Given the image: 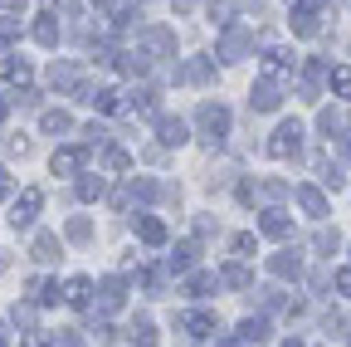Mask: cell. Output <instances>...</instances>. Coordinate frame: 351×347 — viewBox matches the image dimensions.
<instances>
[{"label": "cell", "instance_id": "13", "mask_svg": "<svg viewBox=\"0 0 351 347\" xmlns=\"http://www.w3.org/2000/svg\"><path fill=\"white\" fill-rule=\"evenodd\" d=\"M161 142L166 147H181L186 142V122L181 117H161Z\"/></svg>", "mask_w": 351, "mask_h": 347}, {"label": "cell", "instance_id": "19", "mask_svg": "<svg viewBox=\"0 0 351 347\" xmlns=\"http://www.w3.org/2000/svg\"><path fill=\"white\" fill-rule=\"evenodd\" d=\"M39 127H44V133H73V117L69 113H44Z\"/></svg>", "mask_w": 351, "mask_h": 347}, {"label": "cell", "instance_id": "9", "mask_svg": "<svg viewBox=\"0 0 351 347\" xmlns=\"http://www.w3.org/2000/svg\"><path fill=\"white\" fill-rule=\"evenodd\" d=\"M49 166H54V177H73V171L83 166V152H78V147H64V152H54Z\"/></svg>", "mask_w": 351, "mask_h": 347}, {"label": "cell", "instance_id": "15", "mask_svg": "<svg viewBox=\"0 0 351 347\" xmlns=\"http://www.w3.org/2000/svg\"><path fill=\"white\" fill-rule=\"evenodd\" d=\"M88 103H93L98 113H117L122 108V93L117 89H98V93H88Z\"/></svg>", "mask_w": 351, "mask_h": 347}, {"label": "cell", "instance_id": "29", "mask_svg": "<svg viewBox=\"0 0 351 347\" xmlns=\"http://www.w3.org/2000/svg\"><path fill=\"white\" fill-rule=\"evenodd\" d=\"M29 289H34V298H39V303H54V298H64V293H59V284H44V279H34Z\"/></svg>", "mask_w": 351, "mask_h": 347}, {"label": "cell", "instance_id": "28", "mask_svg": "<svg viewBox=\"0 0 351 347\" xmlns=\"http://www.w3.org/2000/svg\"><path fill=\"white\" fill-rule=\"evenodd\" d=\"M78 196H83V201H98V196H103V177H83V181H78Z\"/></svg>", "mask_w": 351, "mask_h": 347}, {"label": "cell", "instance_id": "34", "mask_svg": "<svg viewBox=\"0 0 351 347\" xmlns=\"http://www.w3.org/2000/svg\"><path fill=\"white\" fill-rule=\"evenodd\" d=\"M88 235H93V225H88L83 215H78V221H69V240H78V245H83Z\"/></svg>", "mask_w": 351, "mask_h": 347}, {"label": "cell", "instance_id": "16", "mask_svg": "<svg viewBox=\"0 0 351 347\" xmlns=\"http://www.w3.org/2000/svg\"><path fill=\"white\" fill-rule=\"evenodd\" d=\"M244 49H249V39H244V30H230V34H225V45H219V54H225L230 64H234V59H239Z\"/></svg>", "mask_w": 351, "mask_h": 347}, {"label": "cell", "instance_id": "44", "mask_svg": "<svg viewBox=\"0 0 351 347\" xmlns=\"http://www.w3.org/2000/svg\"><path fill=\"white\" fill-rule=\"evenodd\" d=\"M346 157H351V137H346Z\"/></svg>", "mask_w": 351, "mask_h": 347}, {"label": "cell", "instance_id": "14", "mask_svg": "<svg viewBox=\"0 0 351 347\" xmlns=\"http://www.w3.org/2000/svg\"><path fill=\"white\" fill-rule=\"evenodd\" d=\"M0 78H10V83H29V64L25 59H0Z\"/></svg>", "mask_w": 351, "mask_h": 347}, {"label": "cell", "instance_id": "39", "mask_svg": "<svg viewBox=\"0 0 351 347\" xmlns=\"http://www.w3.org/2000/svg\"><path fill=\"white\" fill-rule=\"evenodd\" d=\"M10 196V177H5V171H0V201H5Z\"/></svg>", "mask_w": 351, "mask_h": 347}, {"label": "cell", "instance_id": "42", "mask_svg": "<svg viewBox=\"0 0 351 347\" xmlns=\"http://www.w3.org/2000/svg\"><path fill=\"white\" fill-rule=\"evenodd\" d=\"M215 347H239V342H215Z\"/></svg>", "mask_w": 351, "mask_h": 347}, {"label": "cell", "instance_id": "20", "mask_svg": "<svg viewBox=\"0 0 351 347\" xmlns=\"http://www.w3.org/2000/svg\"><path fill=\"white\" fill-rule=\"evenodd\" d=\"M263 235L283 240V235H288V215H283V210H269V215H263Z\"/></svg>", "mask_w": 351, "mask_h": 347}, {"label": "cell", "instance_id": "25", "mask_svg": "<svg viewBox=\"0 0 351 347\" xmlns=\"http://www.w3.org/2000/svg\"><path fill=\"white\" fill-rule=\"evenodd\" d=\"M317 127H322V133L332 137V133H341V127H346V113H332V108H327V113L317 117Z\"/></svg>", "mask_w": 351, "mask_h": 347}, {"label": "cell", "instance_id": "5", "mask_svg": "<svg viewBox=\"0 0 351 347\" xmlns=\"http://www.w3.org/2000/svg\"><path fill=\"white\" fill-rule=\"evenodd\" d=\"M88 293H93V279H83V274H73V279L64 284V303H69V309H83Z\"/></svg>", "mask_w": 351, "mask_h": 347}, {"label": "cell", "instance_id": "24", "mask_svg": "<svg viewBox=\"0 0 351 347\" xmlns=\"http://www.w3.org/2000/svg\"><path fill=\"white\" fill-rule=\"evenodd\" d=\"M191 265H195V245H181V249L171 254V269H176V274H186Z\"/></svg>", "mask_w": 351, "mask_h": 347}, {"label": "cell", "instance_id": "7", "mask_svg": "<svg viewBox=\"0 0 351 347\" xmlns=\"http://www.w3.org/2000/svg\"><path fill=\"white\" fill-rule=\"evenodd\" d=\"M288 74H293V59H288L283 49H269V54H263V78H269V83H274V78H288Z\"/></svg>", "mask_w": 351, "mask_h": 347}, {"label": "cell", "instance_id": "31", "mask_svg": "<svg viewBox=\"0 0 351 347\" xmlns=\"http://www.w3.org/2000/svg\"><path fill=\"white\" fill-rule=\"evenodd\" d=\"M103 161H108V171H127V166H132V157H127L122 147H108V157H103Z\"/></svg>", "mask_w": 351, "mask_h": 347}, {"label": "cell", "instance_id": "2", "mask_svg": "<svg viewBox=\"0 0 351 347\" xmlns=\"http://www.w3.org/2000/svg\"><path fill=\"white\" fill-rule=\"evenodd\" d=\"M298 147H302V122H283L274 133V142H269V157L288 161V157H298Z\"/></svg>", "mask_w": 351, "mask_h": 347}, {"label": "cell", "instance_id": "36", "mask_svg": "<svg viewBox=\"0 0 351 347\" xmlns=\"http://www.w3.org/2000/svg\"><path fill=\"white\" fill-rule=\"evenodd\" d=\"M15 34H20V20H0V45H10Z\"/></svg>", "mask_w": 351, "mask_h": 347}, {"label": "cell", "instance_id": "17", "mask_svg": "<svg viewBox=\"0 0 351 347\" xmlns=\"http://www.w3.org/2000/svg\"><path fill=\"white\" fill-rule=\"evenodd\" d=\"M34 39H39V45H59V25H54V15H39V20H34Z\"/></svg>", "mask_w": 351, "mask_h": 347}, {"label": "cell", "instance_id": "4", "mask_svg": "<svg viewBox=\"0 0 351 347\" xmlns=\"http://www.w3.org/2000/svg\"><path fill=\"white\" fill-rule=\"evenodd\" d=\"M39 205H44V191H34V186H29V191H25V196L15 201V215H10V225H15V230L34 225V215H39Z\"/></svg>", "mask_w": 351, "mask_h": 347}, {"label": "cell", "instance_id": "6", "mask_svg": "<svg viewBox=\"0 0 351 347\" xmlns=\"http://www.w3.org/2000/svg\"><path fill=\"white\" fill-rule=\"evenodd\" d=\"M278 103H283L278 83H269V78H263V83H254V108H258V113H274Z\"/></svg>", "mask_w": 351, "mask_h": 347}, {"label": "cell", "instance_id": "40", "mask_svg": "<svg viewBox=\"0 0 351 347\" xmlns=\"http://www.w3.org/2000/svg\"><path fill=\"white\" fill-rule=\"evenodd\" d=\"M5 342H10V328H5V323H0V347H5Z\"/></svg>", "mask_w": 351, "mask_h": 347}, {"label": "cell", "instance_id": "32", "mask_svg": "<svg viewBox=\"0 0 351 347\" xmlns=\"http://www.w3.org/2000/svg\"><path fill=\"white\" fill-rule=\"evenodd\" d=\"M186 289H191V293L200 298V293H210V289H219V279H215V274H195V279H191Z\"/></svg>", "mask_w": 351, "mask_h": 347}, {"label": "cell", "instance_id": "8", "mask_svg": "<svg viewBox=\"0 0 351 347\" xmlns=\"http://www.w3.org/2000/svg\"><path fill=\"white\" fill-rule=\"evenodd\" d=\"M298 205H302L307 215H317V221L327 215V196H322L317 186H298Z\"/></svg>", "mask_w": 351, "mask_h": 347}, {"label": "cell", "instance_id": "35", "mask_svg": "<svg viewBox=\"0 0 351 347\" xmlns=\"http://www.w3.org/2000/svg\"><path fill=\"white\" fill-rule=\"evenodd\" d=\"M254 249H258V245H254V235H234V254H239V259H249Z\"/></svg>", "mask_w": 351, "mask_h": 347}, {"label": "cell", "instance_id": "22", "mask_svg": "<svg viewBox=\"0 0 351 347\" xmlns=\"http://www.w3.org/2000/svg\"><path fill=\"white\" fill-rule=\"evenodd\" d=\"M274 274H278V279H298V274H302L298 254H278V259H274Z\"/></svg>", "mask_w": 351, "mask_h": 347}, {"label": "cell", "instance_id": "26", "mask_svg": "<svg viewBox=\"0 0 351 347\" xmlns=\"http://www.w3.org/2000/svg\"><path fill=\"white\" fill-rule=\"evenodd\" d=\"M122 289H127L122 279H108V284H103V309H117V303H122Z\"/></svg>", "mask_w": 351, "mask_h": 347}, {"label": "cell", "instance_id": "1", "mask_svg": "<svg viewBox=\"0 0 351 347\" xmlns=\"http://www.w3.org/2000/svg\"><path fill=\"white\" fill-rule=\"evenodd\" d=\"M200 133H205V142H225V133H230V108L205 103V108H200Z\"/></svg>", "mask_w": 351, "mask_h": 347}, {"label": "cell", "instance_id": "3", "mask_svg": "<svg viewBox=\"0 0 351 347\" xmlns=\"http://www.w3.org/2000/svg\"><path fill=\"white\" fill-rule=\"evenodd\" d=\"M293 34H302V39H313L317 30H322V15H317V5H313V0H298V5H293Z\"/></svg>", "mask_w": 351, "mask_h": 347}, {"label": "cell", "instance_id": "37", "mask_svg": "<svg viewBox=\"0 0 351 347\" xmlns=\"http://www.w3.org/2000/svg\"><path fill=\"white\" fill-rule=\"evenodd\" d=\"M337 289H341V298H351V269H337Z\"/></svg>", "mask_w": 351, "mask_h": 347}, {"label": "cell", "instance_id": "11", "mask_svg": "<svg viewBox=\"0 0 351 347\" xmlns=\"http://www.w3.org/2000/svg\"><path fill=\"white\" fill-rule=\"evenodd\" d=\"M181 328H186L191 337H210V333H215V313H186Z\"/></svg>", "mask_w": 351, "mask_h": 347}, {"label": "cell", "instance_id": "10", "mask_svg": "<svg viewBox=\"0 0 351 347\" xmlns=\"http://www.w3.org/2000/svg\"><path fill=\"white\" fill-rule=\"evenodd\" d=\"M327 83H332V93H337L341 103H351V69H346V64L327 69Z\"/></svg>", "mask_w": 351, "mask_h": 347}, {"label": "cell", "instance_id": "27", "mask_svg": "<svg viewBox=\"0 0 351 347\" xmlns=\"http://www.w3.org/2000/svg\"><path fill=\"white\" fill-rule=\"evenodd\" d=\"M147 45H152L156 54H171V49H176V39H171L166 30H152V34H147Z\"/></svg>", "mask_w": 351, "mask_h": 347}, {"label": "cell", "instance_id": "21", "mask_svg": "<svg viewBox=\"0 0 351 347\" xmlns=\"http://www.w3.org/2000/svg\"><path fill=\"white\" fill-rule=\"evenodd\" d=\"M54 254H59V240L54 235H34V259H39V265H49Z\"/></svg>", "mask_w": 351, "mask_h": 347}, {"label": "cell", "instance_id": "18", "mask_svg": "<svg viewBox=\"0 0 351 347\" xmlns=\"http://www.w3.org/2000/svg\"><path fill=\"white\" fill-rule=\"evenodd\" d=\"M239 337H244V342H263V337H269V318H244Z\"/></svg>", "mask_w": 351, "mask_h": 347}, {"label": "cell", "instance_id": "41", "mask_svg": "<svg viewBox=\"0 0 351 347\" xmlns=\"http://www.w3.org/2000/svg\"><path fill=\"white\" fill-rule=\"evenodd\" d=\"M5 113H10V103H5V93H0V117H5Z\"/></svg>", "mask_w": 351, "mask_h": 347}, {"label": "cell", "instance_id": "23", "mask_svg": "<svg viewBox=\"0 0 351 347\" xmlns=\"http://www.w3.org/2000/svg\"><path fill=\"white\" fill-rule=\"evenodd\" d=\"M132 342H137V347H156V328L142 318V323H132Z\"/></svg>", "mask_w": 351, "mask_h": 347}, {"label": "cell", "instance_id": "43", "mask_svg": "<svg viewBox=\"0 0 351 347\" xmlns=\"http://www.w3.org/2000/svg\"><path fill=\"white\" fill-rule=\"evenodd\" d=\"M283 347H302V342H283Z\"/></svg>", "mask_w": 351, "mask_h": 347}, {"label": "cell", "instance_id": "12", "mask_svg": "<svg viewBox=\"0 0 351 347\" xmlns=\"http://www.w3.org/2000/svg\"><path fill=\"white\" fill-rule=\"evenodd\" d=\"M137 235H142L147 245H166V225L156 221V215H142V221H137Z\"/></svg>", "mask_w": 351, "mask_h": 347}, {"label": "cell", "instance_id": "38", "mask_svg": "<svg viewBox=\"0 0 351 347\" xmlns=\"http://www.w3.org/2000/svg\"><path fill=\"white\" fill-rule=\"evenodd\" d=\"M20 347H49V337H39V333H34V337H25Z\"/></svg>", "mask_w": 351, "mask_h": 347}, {"label": "cell", "instance_id": "30", "mask_svg": "<svg viewBox=\"0 0 351 347\" xmlns=\"http://www.w3.org/2000/svg\"><path fill=\"white\" fill-rule=\"evenodd\" d=\"M219 284H234V289H244V284H249V269H244V265H230L225 274H219Z\"/></svg>", "mask_w": 351, "mask_h": 347}, {"label": "cell", "instance_id": "33", "mask_svg": "<svg viewBox=\"0 0 351 347\" xmlns=\"http://www.w3.org/2000/svg\"><path fill=\"white\" fill-rule=\"evenodd\" d=\"M49 83H54V89H73V69L54 64V69H49Z\"/></svg>", "mask_w": 351, "mask_h": 347}]
</instances>
